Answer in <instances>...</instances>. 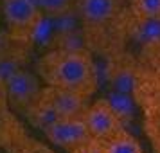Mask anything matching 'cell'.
I'll use <instances>...</instances> for the list:
<instances>
[{"label":"cell","mask_w":160,"mask_h":153,"mask_svg":"<svg viewBox=\"0 0 160 153\" xmlns=\"http://www.w3.org/2000/svg\"><path fill=\"white\" fill-rule=\"evenodd\" d=\"M36 72L43 85L72 90L88 99L97 90V67L83 49H52L38 59Z\"/></svg>","instance_id":"cell-1"},{"label":"cell","mask_w":160,"mask_h":153,"mask_svg":"<svg viewBox=\"0 0 160 153\" xmlns=\"http://www.w3.org/2000/svg\"><path fill=\"white\" fill-rule=\"evenodd\" d=\"M6 29L18 43L29 45L34 42L43 23L45 13L36 0H0Z\"/></svg>","instance_id":"cell-2"},{"label":"cell","mask_w":160,"mask_h":153,"mask_svg":"<svg viewBox=\"0 0 160 153\" xmlns=\"http://www.w3.org/2000/svg\"><path fill=\"white\" fill-rule=\"evenodd\" d=\"M83 119L90 130L92 139L97 142L108 140L124 130L122 119L110 103V99H97L95 103L88 105V108L83 114Z\"/></svg>","instance_id":"cell-3"},{"label":"cell","mask_w":160,"mask_h":153,"mask_svg":"<svg viewBox=\"0 0 160 153\" xmlns=\"http://www.w3.org/2000/svg\"><path fill=\"white\" fill-rule=\"evenodd\" d=\"M43 135L51 144L63 148L67 151L78 150L94 140L83 117H61L51 123L43 130Z\"/></svg>","instance_id":"cell-4"},{"label":"cell","mask_w":160,"mask_h":153,"mask_svg":"<svg viewBox=\"0 0 160 153\" xmlns=\"http://www.w3.org/2000/svg\"><path fill=\"white\" fill-rule=\"evenodd\" d=\"M42 83L43 81L40 79L38 72H32L27 67H23L18 72H15L6 81L11 108L15 112H22L23 114L32 105V101L38 97V94L42 92V88H43Z\"/></svg>","instance_id":"cell-5"},{"label":"cell","mask_w":160,"mask_h":153,"mask_svg":"<svg viewBox=\"0 0 160 153\" xmlns=\"http://www.w3.org/2000/svg\"><path fill=\"white\" fill-rule=\"evenodd\" d=\"M78 11L83 20L87 36L90 42L101 34V31L108 25L117 11L115 0H78Z\"/></svg>","instance_id":"cell-6"},{"label":"cell","mask_w":160,"mask_h":153,"mask_svg":"<svg viewBox=\"0 0 160 153\" xmlns=\"http://www.w3.org/2000/svg\"><path fill=\"white\" fill-rule=\"evenodd\" d=\"M43 95L51 103V106L58 114L59 119L61 117H83L85 110L88 108V97L72 90L43 85Z\"/></svg>","instance_id":"cell-7"},{"label":"cell","mask_w":160,"mask_h":153,"mask_svg":"<svg viewBox=\"0 0 160 153\" xmlns=\"http://www.w3.org/2000/svg\"><path fill=\"white\" fill-rule=\"evenodd\" d=\"M27 135L29 131L25 128V124L18 119L15 110H0V150L2 151H11Z\"/></svg>","instance_id":"cell-8"},{"label":"cell","mask_w":160,"mask_h":153,"mask_svg":"<svg viewBox=\"0 0 160 153\" xmlns=\"http://www.w3.org/2000/svg\"><path fill=\"white\" fill-rule=\"evenodd\" d=\"M99 146H101V153H144L138 140L126 130L119 131L108 140L99 142Z\"/></svg>","instance_id":"cell-9"},{"label":"cell","mask_w":160,"mask_h":153,"mask_svg":"<svg viewBox=\"0 0 160 153\" xmlns=\"http://www.w3.org/2000/svg\"><path fill=\"white\" fill-rule=\"evenodd\" d=\"M45 15L61 18L72 13L74 8H78V0H36Z\"/></svg>","instance_id":"cell-10"},{"label":"cell","mask_w":160,"mask_h":153,"mask_svg":"<svg viewBox=\"0 0 160 153\" xmlns=\"http://www.w3.org/2000/svg\"><path fill=\"white\" fill-rule=\"evenodd\" d=\"M131 11L140 20H160V0H131Z\"/></svg>","instance_id":"cell-11"},{"label":"cell","mask_w":160,"mask_h":153,"mask_svg":"<svg viewBox=\"0 0 160 153\" xmlns=\"http://www.w3.org/2000/svg\"><path fill=\"white\" fill-rule=\"evenodd\" d=\"M8 153H54V151H52L47 144H43V142L36 140L34 137L27 135L22 142H18V144Z\"/></svg>","instance_id":"cell-12"},{"label":"cell","mask_w":160,"mask_h":153,"mask_svg":"<svg viewBox=\"0 0 160 153\" xmlns=\"http://www.w3.org/2000/svg\"><path fill=\"white\" fill-rule=\"evenodd\" d=\"M16 45H18V42H15V40L11 38V34L8 33V29H0V58L6 56L8 52H11Z\"/></svg>","instance_id":"cell-13"},{"label":"cell","mask_w":160,"mask_h":153,"mask_svg":"<svg viewBox=\"0 0 160 153\" xmlns=\"http://www.w3.org/2000/svg\"><path fill=\"white\" fill-rule=\"evenodd\" d=\"M8 108H11L8 97V88H6L4 81H0V110H8Z\"/></svg>","instance_id":"cell-14"},{"label":"cell","mask_w":160,"mask_h":153,"mask_svg":"<svg viewBox=\"0 0 160 153\" xmlns=\"http://www.w3.org/2000/svg\"><path fill=\"white\" fill-rule=\"evenodd\" d=\"M0 11H2V4H0Z\"/></svg>","instance_id":"cell-15"}]
</instances>
